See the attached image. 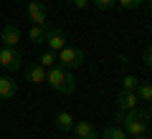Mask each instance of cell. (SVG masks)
Instances as JSON below:
<instances>
[{"instance_id":"obj_11","label":"cell","mask_w":152,"mask_h":139,"mask_svg":"<svg viewBox=\"0 0 152 139\" xmlns=\"http://www.w3.org/2000/svg\"><path fill=\"white\" fill-rule=\"evenodd\" d=\"M74 132H76V139H96V129L89 122H76Z\"/></svg>"},{"instance_id":"obj_2","label":"cell","mask_w":152,"mask_h":139,"mask_svg":"<svg viewBox=\"0 0 152 139\" xmlns=\"http://www.w3.org/2000/svg\"><path fill=\"white\" fill-rule=\"evenodd\" d=\"M46 81H48V86L53 91H58V94H74V89H76V79L71 76V71L64 68V66L48 68L46 71Z\"/></svg>"},{"instance_id":"obj_15","label":"cell","mask_w":152,"mask_h":139,"mask_svg":"<svg viewBox=\"0 0 152 139\" xmlns=\"http://www.w3.org/2000/svg\"><path fill=\"white\" fill-rule=\"evenodd\" d=\"M38 63L43 66L46 71H48V68H53V66L58 63V53H56V51H46V53L41 56V61H38Z\"/></svg>"},{"instance_id":"obj_6","label":"cell","mask_w":152,"mask_h":139,"mask_svg":"<svg viewBox=\"0 0 152 139\" xmlns=\"http://www.w3.org/2000/svg\"><path fill=\"white\" fill-rule=\"evenodd\" d=\"M46 46H48V51H56V53H58V51L66 46L64 28H48V31H46Z\"/></svg>"},{"instance_id":"obj_23","label":"cell","mask_w":152,"mask_h":139,"mask_svg":"<svg viewBox=\"0 0 152 139\" xmlns=\"http://www.w3.org/2000/svg\"><path fill=\"white\" fill-rule=\"evenodd\" d=\"M132 139H150L147 134H140V137H132Z\"/></svg>"},{"instance_id":"obj_8","label":"cell","mask_w":152,"mask_h":139,"mask_svg":"<svg viewBox=\"0 0 152 139\" xmlns=\"http://www.w3.org/2000/svg\"><path fill=\"white\" fill-rule=\"evenodd\" d=\"M20 38H23L20 28H18V25H13V23H8V25L3 28V31H0V41H3V46H15V48H18Z\"/></svg>"},{"instance_id":"obj_12","label":"cell","mask_w":152,"mask_h":139,"mask_svg":"<svg viewBox=\"0 0 152 139\" xmlns=\"http://www.w3.org/2000/svg\"><path fill=\"white\" fill-rule=\"evenodd\" d=\"M53 122H56V129H61V132H71L74 129V116L69 111H58Z\"/></svg>"},{"instance_id":"obj_14","label":"cell","mask_w":152,"mask_h":139,"mask_svg":"<svg viewBox=\"0 0 152 139\" xmlns=\"http://www.w3.org/2000/svg\"><path fill=\"white\" fill-rule=\"evenodd\" d=\"M46 31H48L46 25H31V31H28V38H31L33 43H46Z\"/></svg>"},{"instance_id":"obj_5","label":"cell","mask_w":152,"mask_h":139,"mask_svg":"<svg viewBox=\"0 0 152 139\" xmlns=\"http://www.w3.org/2000/svg\"><path fill=\"white\" fill-rule=\"evenodd\" d=\"M28 13V20L33 23V25H46L48 23V13H46V5L41 3V0H31L26 8Z\"/></svg>"},{"instance_id":"obj_19","label":"cell","mask_w":152,"mask_h":139,"mask_svg":"<svg viewBox=\"0 0 152 139\" xmlns=\"http://www.w3.org/2000/svg\"><path fill=\"white\" fill-rule=\"evenodd\" d=\"M145 0H117V5L119 8H140Z\"/></svg>"},{"instance_id":"obj_3","label":"cell","mask_w":152,"mask_h":139,"mask_svg":"<svg viewBox=\"0 0 152 139\" xmlns=\"http://www.w3.org/2000/svg\"><path fill=\"white\" fill-rule=\"evenodd\" d=\"M84 63V51L81 48H74V46H64L58 51V66H64L66 71H74Z\"/></svg>"},{"instance_id":"obj_22","label":"cell","mask_w":152,"mask_h":139,"mask_svg":"<svg viewBox=\"0 0 152 139\" xmlns=\"http://www.w3.org/2000/svg\"><path fill=\"white\" fill-rule=\"evenodd\" d=\"M147 114H150V122H152V101H150V106H147Z\"/></svg>"},{"instance_id":"obj_21","label":"cell","mask_w":152,"mask_h":139,"mask_svg":"<svg viewBox=\"0 0 152 139\" xmlns=\"http://www.w3.org/2000/svg\"><path fill=\"white\" fill-rule=\"evenodd\" d=\"M71 5H74V8H79V10H84L86 5H91V0H71Z\"/></svg>"},{"instance_id":"obj_1","label":"cell","mask_w":152,"mask_h":139,"mask_svg":"<svg viewBox=\"0 0 152 139\" xmlns=\"http://www.w3.org/2000/svg\"><path fill=\"white\" fill-rule=\"evenodd\" d=\"M114 124H119L129 137H140V134H147L150 114H147V109H142V106H134L132 111H119V109H117Z\"/></svg>"},{"instance_id":"obj_18","label":"cell","mask_w":152,"mask_h":139,"mask_svg":"<svg viewBox=\"0 0 152 139\" xmlns=\"http://www.w3.org/2000/svg\"><path fill=\"white\" fill-rule=\"evenodd\" d=\"M137 84H140V79H137V76H132V74H127V76H124V81H122V86H124L127 91H134V89H137Z\"/></svg>"},{"instance_id":"obj_9","label":"cell","mask_w":152,"mask_h":139,"mask_svg":"<svg viewBox=\"0 0 152 139\" xmlns=\"http://www.w3.org/2000/svg\"><path fill=\"white\" fill-rule=\"evenodd\" d=\"M18 94V81L13 76H0V99H13Z\"/></svg>"},{"instance_id":"obj_7","label":"cell","mask_w":152,"mask_h":139,"mask_svg":"<svg viewBox=\"0 0 152 139\" xmlns=\"http://www.w3.org/2000/svg\"><path fill=\"white\" fill-rule=\"evenodd\" d=\"M134 106H140V99H137V94H134V91L122 89V91H119V96H117V109H119V111H132Z\"/></svg>"},{"instance_id":"obj_17","label":"cell","mask_w":152,"mask_h":139,"mask_svg":"<svg viewBox=\"0 0 152 139\" xmlns=\"http://www.w3.org/2000/svg\"><path fill=\"white\" fill-rule=\"evenodd\" d=\"M91 5L96 10H112V8H117V0H91Z\"/></svg>"},{"instance_id":"obj_16","label":"cell","mask_w":152,"mask_h":139,"mask_svg":"<svg viewBox=\"0 0 152 139\" xmlns=\"http://www.w3.org/2000/svg\"><path fill=\"white\" fill-rule=\"evenodd\" d=\"M134 94H137V99L140 101H152V86L150 84H137V89H134Z\"/></svg>"},{"instance_id":"obj_24","label":"cell","mask_w":152,"mask_h":139,"mask_svg":"<svg viewBox=\"0 0 152 139\" xmlns=\"http://www.w3.org/2000/svg\"><path fill=\"white\" fill-rule=\"evenodd\" d=\"M150 10H152V0H150Z\"/></svg>"},{"instance_id":"obj_10","label":"cell","mask_w":152,"mask_h":139,"mask_svg":"<svg viewBox=\"0 0 152 139\" xmlns=\"http://www.w3.org/2000/svg\"><path fill=\"white\" fill-rule=\"evenodd\" d=\"M26 79L31 81V84H43L46 81V68L38 63V61L36 63H28L26 66Z\"/></svg>"},{"instance_id":"obj_13","label":"cell","mask_w":152,"mask_h":139,"mask_svg":"<svg viewBox=\"0 0 152 139\" xmlns=\"http://www.w3.org/2000/svg\"><path fill=\"white\" fill-rule=\"evenodd\" d=\"M104 139H127V132L119 124H109V127L104 129Z\"/></svg>"},{"instance_id":"obj_20","label":"cell","mask_w":152,"mask_h":139,"mask_svg":"<svg viewBox=\"0 0 152 139\" xmlns=\"http://www.w3.org/2000/svg\"><path fill=\"white\" fill-rule=\"evenodd\" d=\"M142 58H145V66H150V68H152V46H147V48H145Z\"/></svg>"},{"instance_id":"obj_4","label":"cell","mask_w":152,"mask_h":139,"mask_svg":"<svg viewBox=\"0 0 152 139\" xmlns=\"http://www.w3.org/2000/svg\"><path fill=\"white\" fill-rule=\"evenodd\" d=\"M0 66L5 71H18L23 66V56L15 46H3L0 48Z\"/></svg>"}]
</instances>
